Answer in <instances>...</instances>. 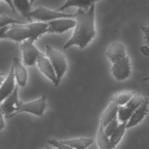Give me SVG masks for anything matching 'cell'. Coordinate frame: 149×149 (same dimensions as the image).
<instances>
[{
  "label": "cell",
  "instance_id": "4",
  "mask_svg": "<svg viewBox=\"0 0 149 149\" xmlns=\"http://www.w3.org/2000/svg\"><path fill=\"white\" fill-rule=\"evenodd\" d=\"M147 101H148L147 98L136 93L125 105L118 106L117 119L119 122H127L133 112L142 104Z\"/></svg>",
  "mask_w": 149,
  "mask_h": 149
},
{
  "label": "cell",
  "instance_id": "1",
  "mask_svg": "<svg viewBox=\"0 0 149 149\" xmlns=\"http://www.w3.org/2000/svg\"><path fill=\"white\" fill-rule=\"evenodd\" d=\"M94 9V4L87 10L78 8L74 13L76 23L74 32L72 37L64 45V49L73 45H77L80 49H83L95 37Z\"/></svg>",
  "mask_w": 149,
  "mask_h": 149
},
{
  "label": "cell",
  "instance_id": "32",
  "mask_svg": "<svg viewBox=\"0 0 149 149\" xmlns=\"http://www.w3.org/2000/svg\"><path fill=\"white\" fill-rule=\"evenodd\" d=\"M149 80V76H147V77H144V79H143V81H147V80Z\"/></svg>",
  "mask_w": 149,
  "mask_h": 149
},
{
  "label": "cell",
  "instance_id": "16",
  "mask_svg": "<svg viewBox=\"0 0 149 149\" xmlns=\"http://www.w3.org/2000/svg\"><path fill=\"white\" fill-rule=\"evenodd\" d=\"M99 0H66L65 3L56 10L61 12L71 6H76L84 10H87L95 2Z\"/></svg>",
  "mask_w": 149,
  "mask_h": 149
},
{
  "label": "cell",
  "instance_id": "9",
  "mask_svg": "<svg viewBox=\"0 0 149 149\" xmlns=\"http://www.w3.org/2000/svg\"><path fill=\"white\" fill-rule=\"evenodd\" d=\"M6 39L22 42L30 39L31 33L26 24H14L9 26L6 32Z\"/></svg>",
  "mask_w": 149,
  "mask_h": 149
},
{
  "label": "cell",
  "instance_id": "28",
  "mask_svg": "<svg viewBox=\"0 0 149 149\" xmlns=\"http://www.w3.org/2000/svg\"><path fill=\"white\" fill-rule=\"evenodd\" d=\"M140 51L142 52V54L144 55H146V56L149 55V47L146 45L140 47Z\"/></svg>",
  "mask_w": 149,
  "mask_h": 149
},
{
  "label": "cell",
  "instance_id": "10",
  "mask_svg": "<svg viewBox=\"0 0 149 149\" xmlns=\"http://www.w3.org/2000/svg\"><path fill=\"white\" fill-rule=\"evenodd\" d=\"M47 33H62L76 26V21L70 18H61L47 22Z\"/></svg>",
  "mask_w": 149,
  "mask_h": 149
},
{
  "label": "cell",
  "instance_id": "26",
  "mask_svg": "<svg viewBox=\"0 0 149 149\" xmlns=\"http://www.w3.org/2000/svg\"><path fill=\"white\" fill-rule=\"evenodd\" d=\"M141 29L144 33V40L146 45L149 47V26H141Z\"/></svg>",
  "mask_w": 149,
  "mask_h": 149
},
{
  "label": "cell",
  "instance_id": "24",
  "mask_svg": "<svg viewBox=\"0 0 149 149\" xmlns=\"http://www.w3.org/2000/svg\"><path fill=\"white\" fill-rule=\"evenodd\" d=\"M119 125V122L117 119V116L113 119L110 122H109L105 127H104V132L108 137H110V136L112 134V133L116 130L118 126Z\"/></svg>",
  "mask_w": 149,
  "mask_h": 149
},
{
  "label": "cell",
  "instance_id": "7",
  "mask_svg": "<svg viewBox=\"0 0 149 149\" xmlns=\"http://www.w3.org/2000/svg\"><path fill=\"white\" fill-rule=\"evenodd\" d=\"M22 101L18 97V85H16L12 93L4 100L1 105L3 115L8 119L13 117L20 109Z\"/></svg>",
  "mask_w": 149,
  "mask_h": 149
},
{
  "label": "cell",
  "instance_id": "31",
  "mask_svg": "<svg viewBox=\"0 0 149 149\" xmlns=\"http://www.w3.org/2000/svg\"><path fill=\"white\" fill-rule=\"evenodd\" d=\"M4 80H5L4 73L3 72H0V86L2 84Z\"/></svg>",
  "mask_w": 149,
  "mask_h": 149
},
{
  "label": "cell",
  "instance_id": "34",
  "mask_svg": "<svg viewBox=\"0 0 149 149\" xmlns=\"http://www.w3.org/2000/svg\"><path fill=\"white\" fill-rule=\"evenodd\" d=\"M47 149H55V148H52V147H48V146H47Z\"/></svg>",
  "mask_w": 149,
  "mask_h": 149
},
{
  "label": "cell",
  "instance_id": "21",
  "mask_svg": "<svg viewBox=\"0 0 149 149\" xmlns=\"http://www.w3.org/2000/svg\"><path fill=\"white\" fill-rule=\"evenodd\" d=\"M15 10L19 13L28 20H31L30 17V13L31 12V5L30 0H12Z\"/></svg>",
  "mask_w": 149,
  "mask_h": 149
},
{
  "label": "cell",
  "instance_id": "23",
  "mask_svg": "<svg viewBox=\"0 0 149 149\" xmlns=\"http://www.w3.org/2000/svg\"><path fill=\"white\" fill-rule=\"evenodd\" d=\"M24 23L19 20H17L8 16L1 15L0 16V29L3 28L9 25L14 24H23Z\"/></svg>",
  "mask_w": 149,
  "mask_h": 149
},
{
  "label": "cell",
  "instance_id": "8",
  "mask_svg": "<svg viewBox=\"0 0 149 149\" xmlns=\"http://www.w3.org/2000/svg\"><path fill=\"white\" fill-rule=\"evenodd\" d=\"M47 107V97L42 95L40 98L24 103L22 102L20 109L16 112V115L22 112H28L36 116H42Z\"/></svg>",
  "mask_w": 149,
  "mask_h": 149
},
{
  "label": "cell",
  "instance_id": "19",
  "mask_svg": "<svg viewBox=\"0 0 149 149\" xmlns=\"http://www.w3.org/2000/svg\"><path fill=\"white\" fill-rule=\"evenodd\" d=\"M136 92L134 91H122L113 94L111 99L110 102H113L118 106H123L125 105L135 94Z\"/></svg>",
  "mask_w": 149,
  "mask_h": 149
},
{
  "label": "cell",
  "instance_id": "22",
  "mask_svg": "<svg viewBox=\"0 0 149 149\" xmlns=\"http://www.w3.org/2000/svg\"><path fill=\"white\" fill-rule=\"evenodd\" d=\"M126 124V122L120 123L118 127L116 129V130L110 136L109 139L112 149L115 148V147L120 142L125 132Z\"/></svg>",
  "mask_w": 149,
  "mask_h": 149
},
{
  "label": "cell",
  "instance_id": "5",
  "mask_svg": "<svg viewBox=\"0 0 149 149\" xmlns=\"http://www.w3.org/2000/svg\"><path fill=\"white\" fill-rule=\"evenodd\" d=\"M30 17L31 20L35 19L38 22H48L61 18L75 17V15L62 13L56 10H51L43 6H40L33 10H31L30 13Z\"/></svg>",
  "mask_w": 149,
  "mask_h": 149
},
{
  "label": "cell",
  "instance_id": "33",
  "mask_svg": "<svg viewBox=\"0 0 149 149\" xmlns=\"http://www.w3.org/2000/svg\"><path fill=\"white\" fill-rule=\"evenodd\" d=\"M34 1H35V0H30V2L31 6L33 5V2H34Z\"/></svg>",
  "mask_w": 149,
  "mask_h": 149
},
{
  "label": "cell",
  "instance_id": "12",
  "mask_svg": "<svg viewBox=\"0 0 149 149\" xmlns=\"http://www.w3.org/2000/svg\"><path fill=\"white\" fill-rule=\"evenodd\" d=\"M12 65L13 66L15 79H16L17 85L24 87L27 83L28 77V73L26 68L22 64L17 57L13 58Z\"/></svg>",
  "mask_w": 149,
  "mask_h": 149
},
{
  "label": "cell",
  "instance_id": "14",
  "mask_svg": "<svg viewBox=\"0 0 149 149\" xmlns=\"http://www.w3.org/2000/svg\"><path fill=\"white\" fill-rule=\"evenodd\" d=\"M148 101L142 104L132 113L126 124V129H129L139 124L147 115L148 109Z\"/></svg>",
  "mask_w": 149,
  "mask_h": 149
},
{
  "label": "cell",
  "instance_id": "17",
  "mask_svg": "<svg viewBox=\"0 0 149 149\" xmlns=\"http://www.w3.org/2000/svg\"><path fill=\"white\" fill-rule=\"evenodd\" d=\"M60 142L74 149H85L93 143V140L90 138L80 137L61 140Z\"/></svg>",
  "mask_w": 149,
  "mask_h": 149
},
{
  "label": "cell",
  "instance_id": "6",
  "mask_svg": "<svg viewBox=\"0 0 149 149\" xmlns=\"http://www.w3.org/2000/svg\"><path fill=\"white\" fill-rule=\"evenodd\" d=\"M20 48L25 66H34L37 63L39 57L43 54L34 45V41L29 39L22 41Z\"/></svg>",
  "mask_w": 149,
  "mask_h": 149
},
{
  "label": "cell",
  "instance_id": "3",
  "mask_svg": "<svg viewBox=\"0 0 149 149\" xmlns=\"http://www.w3.org/2000/svg\"><path fill=\"white\" fill-rule=\"evenodd\" d=\"M46 56L49 60L56 73L58 83L61 81L68 69L67 61L64 54L49 45L45 46Z\"/></svg>",
  "mask_w": 149,
  "mask_h": 149
},
{
  "label": "cell",
  "instance_id": "15",
  "mask_svg": "<svg viewBox=\"0 0 149 149\" xmlns=\"http://www.w3.org/2000/svg\"><path fill=\"white\" fill-rule=\"evenodd\" d=\"M31 33V38L29 40L34 42L42 34L47 33L48 25L47 22H36L26 24Z\"/></svg>",
  "mask_w": 149,
  "mask_h": 149
},
{
  "label": "cell",
  "instance_id": "13",
  "mask_svg": "<svg viewBox=\"0 0 149 149\" xmlns=\"http://www.w3.org/2000/svg\"><path fill=\"white\" fill-rule=\"evenodd\" d=\"M15 86L13 66L12 65L7 77L0 86V102L5 100L12 93Z\"/></svg>",
  "mask_w": 149,
  "mask_h": 149
},
{
  "label": "cell",
  "instance_id": "30",
  "mask_svg": "<svg viewBox=\"0 0 149 149\" xmlns=\"http://www.w3.org/2000/svg\"><path fill=\"white\" fill-rule=\"evenodd\" d=\"M3 1L8 5V6L10 8V9H12V10L13 11V12L15 13V12H16V10H15V8H14V6H13V3H12V0H3Z\"/></svg>",
  "mask_w": 149,
  "mask_h": 149
},
{
  "label": "cell",
  "instance_id": "11",
  "mask_svg": "<svg viewBox=\"0 0 149 149\" xmlns=\"http://www.w3.org/2000/svg\"><path fill=\"white\" fill-rule=\"evenodd\" d=\"M38 69L49 80H50L55 86H57L59 83L57 80L56 73L48 58L44 54L41 55L37 61Z\"/></svg>",
  "mask_w": 149,
  "mask_h": 149
},
{
  "label": "cell",
  "instance_id": "20",
  "mask_svg": "<svg viewBox=\"0 0 149 149\" xmlns=\"http://www.w3.org/2000/svg\"><path fill=\"white\" fill-rule=\"evenodd\" d=\"M96 142L100 149H112L109 137L104 132V126L100 121V125L97 132Z\"/></svg>",
  "mask_w": 149,
  "mask_h": 149
},
{
  "label": "cell",
  "instance_id": "18",
  "mask_svg": "<svg viewBox=\"0 0 149 149\" xmlns=\"http://www.w3.org/2000/svg\"><path fill=\"white\" fill-rule=\"evenodd\" d=\"M118 109V106L114 102H110L108 106L103 112L100 119V121H101L104 127L117 116Z\"/></svg>",
  "mask_w": 149,
  "mask_h": 149
},
{
  "label": "cell",
  "instance_id": "29",
  "mask_svg": "<svg viewBox=\"0 0 149 149\" xmlns=\"http://www.w3.org/2000/svg\"><path fill=\"white\" fill-rule=\"evenodd\" d=\"M5 127V122H4V120H3V113H2V111H1V104H0V130H1L2 129H3Z\"/></svg>",
  "mask_w": 149,
  "mask_h": 149
},
{
  "label": "cell",
  "instance_id": "27",
  "mask_svg": "<svg viewBox=\"0 0 149 149\" xmlns=\"http://www.w3.org/2000/svg\"><path fill=\"white\" fill-rule=\"evenodd\" d=\"M9 27V26L5 27L2 28V29H0V39H2V38H6V32L8 30Z\"/></svg>",
  "mask_w": 149,
  "mask_h": 149
},
{
  "label": "cell",
  "instance_id": "25",
  "mask_svg": "<svg viewBox=\"0 0 149 149\" xmlns=\"http://www.w3.org/2000/svg\"><path fill=\"white\" fill-rule=\"evenodd\" d=\"M48 143L58 149H74L68 145L61 143L60 141H58L55 139L49 140L48 141Z\"/></svg>",
  "mask_w": 149,
  "mask_h": 149
},
{
  "label": "cell",
  "instance_id": "2",
  "mask_svg": "<svg viewBox=\"0 0 149 149\" xmlns=\"http://www.w3.org/2000/svg\"><path fill=\"white\" fill-rule=\"evenodd\" d=\"M107 57L112 63L111 72L118 81H123L131 75V65L125 47L122 42H113L106 51Z\"/></svg>",
  "mask_w": 149,
  "mask_h": 149
}]
</instances>
